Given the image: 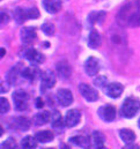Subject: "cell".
I'll return each mask as SVG.
<instances>
[{
	"instance_id": "22",
	"label": "cell",
	"mask_w": 140,
	"mask_h": 149,
	"mask_svg": "<svg viewBox=\"0 0 140 149\" xmlns=\"http://www.w3.org/2000/svg\"><path fill=\"white\" fill-rule=\"evenodd\" d=\"M37 146V139L34 138V136H26L22 139L21 141V147L22 148H27V149H32V148H35Z\"/></svg>"
},
{
	"instance_id": "8",
	"label": "cell",
	"mask_w": 140,
	"mask_h": 149,
	"mask_svg": "<svg viewBox=\"0 0 140 149\" xmlns=\"http://www.w3.org/2000/svg\"><path fill=\"white\" fill-rule=\"evenodd\" d=\"M99 116L104 121H112L116 117V109L111 105H103L99 109Z\"/></svg>"
},
{
	"instance_id": "23",
	"label": "cell",
	"mask_w": 140,
	"mask_h": 149,
	"mask_svg": "<svg viewBox=\"0 0 140 149\" xmlns=\"http://www.w3.org/2000/svg\"><path fill=\"white\" fill-rule=\"evenodd\" d=\"M19 72H20V66H19V65H16V66L12 67V68L8 71L6 79H7V81H8L10 84H14V83L16 82V79H18V74H19Z\"/></svg>"
},
{
	"instance_id": "35",
	"label": "cell",
	"mask_w": 140,
	"mask_h": 149,
	"mask_svg": "<svg viewBox=\"0 0 140 149\" xmlns=\"http://www.w3.org/2000/svg\"><path fill=\"white\" fill-rule=\"evenodd\" d=\"M138 8L140 9V0H138Z\"/></svg>"
},
{
	"instance_id": "12",
	"label": "cell",
	"mask_w": 140,
	"mask_h": 149,
	"mask_svg": "<svg viewBox=\"0 0 140 149\" xmlns=\"http://www.w3.org/2000/svg\"><path fill=\"white\" fill-rule=\"evenodd\" d=\"M56 70H57L58 74H59V76H60L62 79H69L71 76V73H72L71 66L69 65V63H67L66 60H62V61L57 63Z\"/></svg>"
},
{
	"instance_id": "7",
	"label": "cell",
	"mask_w": 140,
	"mask_h": 149,
	"mask_svg": "<svg viewBox=\"0 0 140 149\" xmlns=\"http://www.w3.org/2000/svg\"><path fill=\"white\" fill-rule=\"evenodd\" d=\"M57 98L63 107H69L73 103V95L69 89H59L57 91Z\"/></svg>"
},
{
	"instance_id": "27",
	"label": "cell",
	"mask_w": 140,
	"mask_h": 149,
	"mask_svg": "<svg viewBox=\"0 0 140 149\" xmlns=\"http://www.w3.org/2000/svg\"><path fill=\"white\" fill-rule=\"evenodd\" d=\"M36 70H34L33 67H28V68H24L22 71V76L28 79V80H34L36 77Z\"/></svg>"
},
{
	"instance_id": "25",
	"label": "cell",
	"mask_w": 140,
	"mask_h": 149,
	"mask_svg": "<svg viewBox=\"0 0 140 149\" xmlns=\"http://www.w3.org/2000/svg\"><path fill=\"white\" fill-rule=\"evenodd\" d=\"M105 17V13L104 12H93L90 15H89V21L93 22V23H100L103 21V19Z\"/></svg>"
},
{
	"instance_id": "36",
	"label": "cell",
	"mask_w": 140,
	"mask_h": 149,
	"mask_svg": "<svg viewBox=\"0 0 140 149\" xmlns=\"http://www.w3.org/2000/svg\"><path fill=\"white\" fill-rule=\"evenodd\" d=\"M139 127H140V119H139Z\"/></svg>"
},
{
	"instance_id": "29",
	"label": "cell",
	"mask_w": 140,
	"mask_h": 149,
	"mask_svg": "<svg viewBox=\"0 0 140 149\" xmlns=\"http://www.w3.org/2000/svg\"><path fill=\"white\" fill-rule=\"evenodd\" d=\"M106 83H108L106 77H105V76H102V75H99V77H96V79L94 80V84H95L96 87H99V88H103Z\"/></svg>"
},
{
	"instance_id": "19",
	"label": "cell",
	"mask_w": 140,
	"mask_h": 149,
	"mask_svg": "<svg viewBox=\"0 0 140 149\" xmlns=\"http://www.w3.org/2000/svg\"><path fill=\"white\" fill-rule=\"evenodd\" d=\"M88 45L92 49H96L101 45V36L97 31H92L88 38Z\"/></svg>"
},
{
	"instance_id": "24",
	"label": "cell",
	"mask_w": 140,
	"mask_h": 149,
	"mask_svg": "<svg viewBox=\"0 0 140 149\" xmlns=\"http://www.w3.org/2000/svg\"><path fill=\"white\" fill-rule=\"evenodd\" d=\"M14 17H15V21L19 23V24H22L28 17H27V10L22 9V8H16L15 12H14Z\"/></svg>"
},
{
	"instance_id": "10",
	"label": "cell",
	"mask_w": 140,
	"mask_h": 149,
	"mask_svg": "<svg viewBox=\"0 0 140 149\" xmlns=\"http://www.w3.org/2000/svg\"><path fill=\"white\" fill-rule=\"evenodd\" d=\"M36 38V30L33 27H26L21 30V40L23 44H30Z\"/></svg>"
},
{
	"instance_id": "30",
	"label": "cell",
	"mask_w": 140,
	"mask_h": 149,
	"mask_svg": "<svg viewBox=\"0 0 140 149\" xmlns=\"http://www.w3.org/2000/svg\"><path fill=\"white\" fill-rule=\"evenodd\" d=\"M27 17L28 19H37V17H39V12H38V9L37 8H29V9H27Z\"/></svg>"
},
{
	"instance_id": "16",
	"label": "cell",
	"mask_w": 140,
	"mask_h": 149,
	"mask_svg": "<svg viewBox=\"0 0 140 149\" xmlns=\"http://www.w3.org/2000/svg\"><path fill=\"white\" fill-rule=\"evenodd\" d=\"M49 120H50V113L48 111L38 112L37 114H35V117H34V124L37 125V126H43Z\"/></svg>"
},
{
	"instance_id": "28",
	"label": "cell",
	"mask_w": 140,
	"mask_h": 149,
	"mask_svg": "<svg viewBox=\"0 0 140 149\" xmlns=\"http://www.w3.org/2000/svg\"><path fill=\"white\" fill-rule=\"evenodd\" d=\"M8 111H9V103L5 97H1L0 98V112L1 114H5Z\"/></svg>"
},
{
	"instance_id": "6",
	"label": "cell",
	"mask_w": 140,
	"mask_h": 149,
	"mask_svg": "<svg viewBox=\"0 0 140 149\" xmlns=\"http://www.w3.org/2000/svg\"><path fill=\"white\" fill-rule=\"evenodd\" d=\"M80 119H81V112L76 109L70 110L65 117V125L67 127H74L80 123Z\"/></svg>"
},
{
	"instance_id": "3",
	"label": "cell",
	"mask_w": 140,
	"mask_h": 149,
	"mask_svg": "<svg viewBox=\"0 0 140 149\" xmlns=\"http://www.w3.org/2000/svg\"><path fill=\"white\" fill-rule=\"evenodd\" d=\"M56 84V76L51 71H45L41 76V90L45 91Z\"/></svg>"
},
{
	"instance_id": "1",
	"label": "cell",
	"mask_w": 140,
	"mask_h": 149,
	"mask_svg": "<svg viewBox=\"0 0 140 149\" xmlns=\"http://www.w3.org/2000/svg\"><path fill=\"white\" fill-rule=\"evenodd\" d=\"M140 111V102L133 97L126 98L120 108V112L125 118H132Z\"/></svg>"
},
{
	"instance_id": "4",
	"label": "cell",
	"mask_w": 140,
	"mask_h": 149,
	"mask_svg": "<svg viewBox=\"0 0 140 149\" xmlns=\"http://www.w3.org/2000/svg\"><path fill=\"white\" fill-rule=\"evenodd\" d=\"M79 90H80L81 95H82L88 102H95V101L99 98V93H97L93 87H90L89 84L81 83L80 87H79Z\"/></svg>"
},
{
	"instance_id": "20",
	"label": "cell",
	"mask_w": 140,
	"mask_h": 149,
	"mask_svg": "<svg viewBox=\"0 0 140 149\" xmlns=\"http://www.w3.org/2000/svg\"><path fill=\"white\" fill-rule=\"evenodd\" d=\"M14 125L20 130V131H28L30 127V120L26 117H19L14 121Z\"/></svg>"
},
{
	"instance_id": "18",
	"label": "cell",
	"mask_w": 140,
	"mask_h": 149,
	"mask_svg": "<svg viewBox=\"0 0 140 149\" xmlns=\"http://www.w3.org/2000/svg\"><path fill=\"white\" fill-rule=\"evenodd\" d=\"M51 118H52V120H51L52 127H55V128H60V127H63V125H64V121H65V120H63V117H62L60 112L57 111V110L52 111Z\"/></svg>"
},
{
	"instance_id": "34",
	"label": "cell",
	"mask_w": 140,
	"mask_h": 149,
	"mask_svg": "<svg viewBox=\"0 0 140 149\" xmlns=\"http://www.w3.org/2000/svg\"><path fill=\"white\" fill-rule=\"evenodd\" d=\"M5 56V49H1V57Z\"/></svg>"
},
{
	"instance_id": "11",
	"label": "cell",
	"mask_w": 140,
	"mask_h": 149,
	"mask_svg": "<svg viewBox=\"0 0 140 149\" xmlns=\"http://www.w3.org/2000/svg\"><path fill=\"white\" fill-rule=\"evenodd\" d=\"M26 59L29 60V63H32L33 65H37L44 61V57L35 49H29L26 51Z\"/></svg>"
},
{
	"instance_id": "2",
	"label": "cell",
	"mask_w": 140,
	"mask_h": 149,
	"mask_svg": "<svg viewBox=\"0 0 140 149\" xmlns=\"http://www.w3.org/2000/svg\"><path fill=\"white\" fill-rule=\"evenodd\" d=\"M13 101H14V107L18 111H23L28 107V101H29V95L24 90H16L13 94Z\"/></svg>"
},
{
	"instance_id": "14",
	"label": "cell",
	"mask_w": 140,
	"mask_h": 149,
	"mask_svg": "<svg viewBox=\"0 0 140 149\" xmlns=\"http://www.w3.org/2000/svg\"><path fill=\"white\" fill-rule=\"evenodd\" d=\"M71 143L75 145V146H79V147H82V148H88L90 142H89V139L87 136H82V135H75V136H72L70 138Z\"/></svg>"
},
{
	"instance_id": "5",
	"label": "cell",
	"mask_w": 140,
	"mask_h": 149,
	"mask_svg": "<svg viewBox=\"0 0 140 149\" xmlns=\"http://www.w3.org/2000/svg\"><path fill=\"white\" fill-rule=\"evenodd\" d=\"M99 71H100V64L97 59L94 57H89L85 61V72L89 76H94L99 73Z\"/></svg>"
},
{
	"instance_id": "33",
	"label": "cell",
	"mask_w": 140,
	"mask_h": 149,
	"mask_svg": "<svg viewBox=\"0 0 140 149\" xmlns=\"http://www.w3.org/2000/svg\"><path fill=\"white\" fill-rule=\"evenodd\" d=\"M8 22V15L5 13H1V24H5Z\"/></svg>"
},
{
	"instance_id": "21",
	"label": "cell",
	"mask_w": 140,
	"mask_h": 149,
	"mask_svg": "<svg viewBox=\"0 0 140 149\" xmlns=\"http://www.w3.org/2000/svg\"><path fill=\"white\" fill-rule=\"evenodd\" d=\"M93 143H94V146L96 148H104V143H105L104 135L101 132H99V131L94 132L93 133Z\"/></svg>"
},
{
	"instance_id": "31",
	"label": "cell",
	"mask_w": 140,
	"mask_h": 149,
	"mask_svg": "<svg viewBox=\"0 0 140 149\" xmlns=\"http://www.w3.org/2000/svg\"><path fill=\"white\" fill-rule=\"evenodd\" d=\"M1 147H2V148H15V147H16V143H15V141H14V140L9 139L8 141L4 142V143L1 145Z\"/></svg>"
},
{
	"instance_id": "26",
	"label": "cell",
	"mask_w": 140,
	"mask_h": 149,
	"mask_svg": "<svg viewBox=\"0 0 140 149\" xmlns=\"http://www.w3.org/2000/svg\"><path fill=\"white\" fill-rule=\"evenodd\" d=\"M42 31L45 34V35H52L55 33V26L51 23V22H44L42 24Z\"/></svg>"
},
{
	"instance_id": "15",
	"label": "cell",
	"mask_w": 140,
	"mask_h": 149,
	"mask_svg": "<svg viewBox=\"0 0 140 149\" xmlns=\"http://www.w3.org/2000/svg\"><path fill=\"white\" fill-rule=\"evenodd\" d=\"M119 136H120V139H122L126 145H130V143H132V142L136 140V134L133 133V131L127 130V128L120 130Z\"/></svg>"
},
{
	"instance_id": "9",
	"label": "cell",
	"mask_w": 140,
	"mask_h": 149,
	"mask_svg": "<svg viewBox=\"0 0 140 149\" xmlns=\"http://www.w3.org/2000/svg\"><path fill=\"white\" fill-rule=\"evenodd\" d=\"M123 90H124V88H123V86H122L120 83L113 82V83L108 84V87H106V89H105V93H106V95H108L109 97H111V98H117V97H119V96L123 94Z\"/></svg>"
},
{
	"instance_id": "32",
	"label": "cell",
	"mask_w": 140,
	"mask_h": 149,
	"mask_svg": "<svg viewBox=\"0 0 140 149\" xmlns=\"http://www.w3.org/2000/svg\"><path fill=\"white\" fill-rule=\"evenodd\" d=\"M43 105H44L43 100H42V98H39V97H37V98H36L35 107L37 108V109H41V108H43Z\"/></svg>"
},
{
	"instance_id": "17",
	"label": "cell",
	"mask_w": 140,
	"mask_h": 149,
	"mask_svg": "<svg viewBox=\"0 0 140 149\" xmlns=\"http://www.w3.org/2000/svg\"><path fill=\"white\" fill-rule=\"evenodd\" d=\"M37 139L38 142H42V143H46V142H50L53 140V133L51 131H42V132H38L35 136Z\"/></svg>"
},
{
	"instance_id": "13",
	"label": "cell",
	"mask_w": 140,
	"mask_h": 149,
	"mask_svg": "<svg viewBox=\"0 0 140 149\" xmlns=\"http://www.w3.org/2000/svg\"><path fill=\"white\" fill-rule=\"evenodd\" d=\"M43 7L48 13L55 14L62 9V0H44Z\"/></svg>"
}]
</instances>
